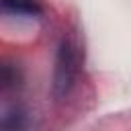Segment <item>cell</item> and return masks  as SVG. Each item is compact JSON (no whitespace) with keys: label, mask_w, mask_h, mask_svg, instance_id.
I'll return each instance as SVG.
<instances>
[{"label":"cell","mask_w":131,"mask_h":131,"mask_svg":"<svg viewBox=\"0 0 131 131\" xmlns=\"http://www.w3.org/2000/svg\"><path fill=\"white\" fill-rule=\"evenodd\" d=\"M80 63H82L80 45L76 43V39L63 37L57 47L53 82H51V90H53L55 98H63L72 92V88L76 86L78 74H80Z\"/></svg>","instance_id":"1"},{"label":"cell","mask_w":131,"mask_h":131,"mask_svg":"<svg viewBox=\"0 0 131 131\" xmlns=\"http://www.w3.org/2000/svg\"><path fill=\"white\" fill-rule=\"evenodd\" d=\"M0 4L14 14H25V16H37L41 12V6L35 0H0Z\"/></svg>","instance_id":"2"},{"label":"cell","mask_w":131,"mask_h":131,"mask_svg":"<svg viewBox=\"0 0 131 131\" xmlns=\"http://www.w3.org/2000/svg\"><path fill=\"white\" fill-rule=\"evenodd\" d=\"M16 80H18V74L12 66H0V90L14 88Z\"/></svg>","instance_id":"3"}]
</instances>
